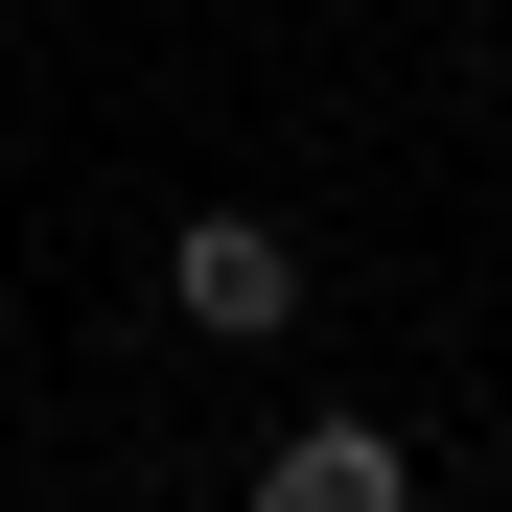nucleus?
<instances>
[{
	"instance_id": "nucleus-1",
	"label": "nucleus",
	"mask_w": 512,
	"mask_h": 512,
	"mask_svg": "<svg viewBox=\"0 0 512 512\" xmlns=\"http://www.w3.org/2000/svg\"><path fill=\"white\" fill-rule=\"evenodd\" d=\"M163 303H187L210 350H256V326H303V256L256 233V210H187V256H163Z\"/></svg>"
},
{
	"instance_id": "nucleus-2",
	"label": "nucleus",
	"mask_w": 512,
	"mask_h": 512,
	"mask_svg": "<svg viewBox=\"0 0 512 512\" xmlns=\"http://www.w3.org/2000/svg\"><path fill=\"white\" fill-rule=\"evenodd\" d=\"M256 512H419V466L373 419H303V443H256Z\"/></svg>"
}]
</instances>
